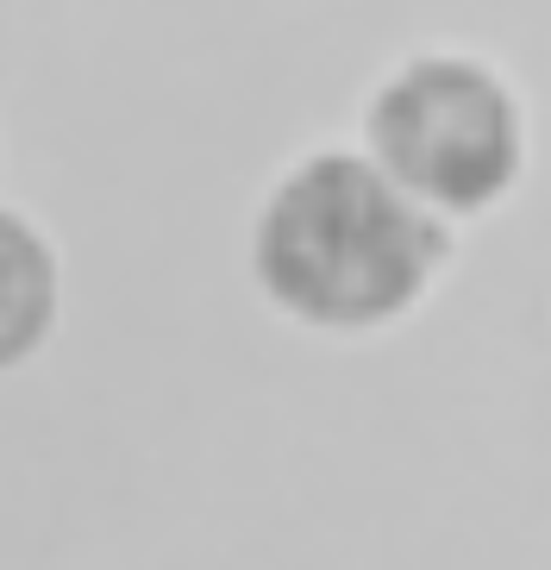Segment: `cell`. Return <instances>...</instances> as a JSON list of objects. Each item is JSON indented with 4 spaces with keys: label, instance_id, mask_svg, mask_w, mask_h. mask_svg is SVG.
<instances>
[{
    "label": "cell",
    "instance_id": "3957f363",
    "mask_svg": "<svg viewBox=\"0 0 551 570\" xmlns=\"http://www.w3.org/2000/svg\"><path fill=\"white\" fill-rule=\"evenodd\" d=\"M63 320V257L26 207L0 202V376L32 364Z\"/></svg>",
    "mask_w": 551,
    "mask_h": 570
},
{
    "label": "cell",
    "instance_id": "7a4b0ae2",
    "mask_svg": "<svg viewBox=\"0 0 551 570\" xmlns=\"http://www.w3.org/2000/svg\"><path fill=\"white\" fill-rule=\"evenodd\" d=\"M357 151L407 202L445 226H470L520 195L533 164V119L495 57L433 45L376 76L357 114Z\"/></svg>",
    "mask_w": 551,
    "mask_h": 570
},
{
    "label": "cell",
    "instance_id": "6da1fadb",
    "mask_svg": "<svg viewBox=\"0 0 551 570\" xmlns=\"http://www.w3.org/2000/svg\"><path fill=\"white\" fill-rule=\"evenodd\" d=\"M457 226L407 202L357 145H319L264 188L250 214V283L288 326L370 338L433 302Z\"/></svg>",
    "mask_w": 551,
    "mask_h": 570
}]
</instances>
